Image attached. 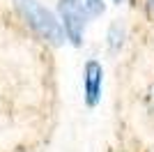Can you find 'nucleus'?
<instances>
[{
	"label": "nucleus",
	"instance_id": "obj_1",
	"mask_svg": "<svg viewBox=\"0 0 154 152\" xmlns=\"http://www.w3.org/2000/svg\"><path fill=\"white\" fill-rule=\"evenodd\" d=\"M58 12L64 35L71 39V44L78 46L88 21L103 12V0H60Z\"/></svg>",
	"mask_w": 154,
	"mask_h": 152
},
{
	"label": "nucleus",
	"instance_id": "obj_2",
	"mask_svg": "<svg viewBox=\"0 0 154 152\" xmlns=\"http://www.w3.org/2000/svg\"><path fill=\"white\" fill-rule=\"evenodd\" d=\"M14 2H16V9H19L21 19L26 21L42 39H46V42H51L55 46L64 42V30L60 25V21L44 5H39L37 0H14Z\"/></svg>",
	"mask_w": 154,
	"mask_h": 152
},
{
	"label": "nucleus",
	"instance_id": "obj_3",
	"mask_svg": "<svg viewBox=\"0 0 154 152\" xmlns=\"http://www.w3.org/2000/svg\"><path fill=\"white\" fill-rule=\"evenodd\" d=\"M101 85H103V69L97 60H88L83 69V90H85V104L97 106L101 99Z\"/></svg>",
	"mask_w": 154,
	"mask_h": 152
},
{
	"label": "nucleus",
	"instance_id": "obj_4",
	"mask_svg": "<svg viewBox=\"0 0 154 152\" xmlns=\"http://www.w3.org/2000/svg\"><path fill=\"white\" fill-rule=\"evenodd\" d=\"M122 42H124V28L122 25H110V30H108V46H110V51H117L120 46H122Z\"/></svg>",
	"mask_w": 154,
	"mask_h": 152
},
{
	"label": "nucleus",
	"instance_id": "obj_5",
	"mask_svg": "<svg viewBox=\"0 0 154 152\" xmlns=\"http://www.w3.org/2000/svg\"><path fill=\"white\" fill-rule=\"evenodd\" d=\"M145 104H147V108L154 113V83L149 85V90L145 92Z\"/></svg>",
	"mask_w": 154,
	"mask_h": 152
},
{
	"label": "nucleus",
	"instance_id": "obj_6",
	"mask_svg": "<svg viewBox=\"0 0 154 152\" xmlns=\"http://www.w3.org/2000/svg\"><path fill=\"white\" fill-rule=\"evenodd\" d=\"M145 9H147L149 19H154V0H147V2H145Z\"/></svg>",
	"mask_w": 154,
	"mask_h": 152
},
{
	"label": "nucleus",
	"instance_id": "obj_7",
	"mask_svg": "<svg viewBox=\"0 0 154 152\" xmlns=\"http://www.w3.org/2000/svg\"><path fill=\"white\" fill-rule=\"evenodd\" d=\"M115 2H122V0H115Z\"/></svg>",
	"mask_w": 154,
	"mask_h": 152
}]
</instances>
